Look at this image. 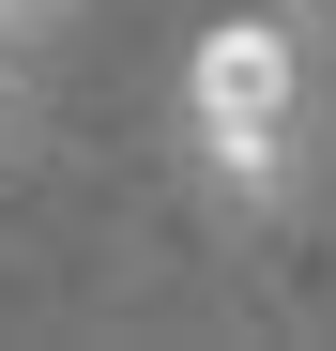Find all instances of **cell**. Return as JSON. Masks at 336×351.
Masks as SVG:
<instances>
[{
	"mask_svg": "<svg viewBox=\"0 0 336 351\" xmlns=\"http://www.w3.org/2000/svg\"><path fill=\"white\" fill-rule=\"evenodd\" d=\"M184 107H199V153H214V184H230V199H275V184H291V31H275V16L199 31Z\"/></svg>",
	"mask_w": 336,
	"mask_h": 351,
	"instance_id": "1",
	"label": "cell"
},
{
	"mask_svg": "<svg viewBox=\"0 0 336 351\" xmlns=\"http://www.w3.org/2000/svg\"><path fill=\"white\" fill-rule=\"evenodd\" d=\"M321 16H336V0H321Z\"/></svg>",
	"mask_w": 336,
	"mask_h": 351,
	"instance_id": "3",
	"label": "cell"
},
{
	"mask_svg": "<svg viewBox=\"0 0 336 351\" xmlns=\"http://www.w3.org/2000/svg\"><path fill=\"white\" fill-rule=\"evenodd\" d=\"M0 138H16V62H0Z\"/></svg>",
	"mask_w": 336,
	"mask_h": 351,
	"instance_id": "2",
	"label": "cell"
}]
</instances>
